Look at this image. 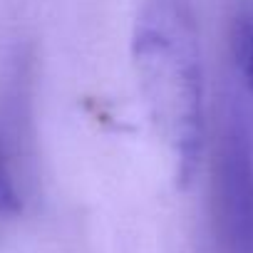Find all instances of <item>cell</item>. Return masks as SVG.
<instances>
[{"label": "cell", "instance_id": "4", "mask_svg": "<svg viewBox=\"0 0 253 253\" xmlns=\"http://www.w3.org/2000/svg\"><path fill=\"white\" fill-rule=\"evenodd\" d=\"M233 52H236V65L243 84L253 94V18L243 20L236 30L233 40Z\"/></svg>", "mask_w": 253, "mask_h": 253}, {"label": "cell", "instance_id": "3", "mask_svg": "<svg viewBox=\"0 0 253 253\" xmlns=\"http://www.w3.org/2000/svg\"><path fill=\"white\" fill-rule=\"evenodd\" d=\"M20 213H23V194L18 189L5 137L0 132V218H15Z\"/></svg>", "mask_w": 253, "mask_h": 253}, {"label": "cell", "instance_id": "2", "mask_svg": "<svg viewBox=\"0 0 253 253\" xmlns=\"http://www.w3.org/2000/svg\"><path fill=\"white\" fill-rule=\"evenodd\" d=\"M213 218L223 253H253V139L241 117L226 122L216 147Z\"/></svg>", "mask_w": 253, "mask_h": 253}, {"label": "cell", "instance_id": "1", "mask_svg": "<svg viewBox=\"0 0 253 253\" xmlns=\"http://www.w3.org/2000/svg\"><path fill=\"white\" fill-rule=\"evenodd\" d=\"M132 65L149 124L184 189L199 171L206 139L204 62L186 0H144L132 33Z\"/></svg>", "mask_w": 253, "mask_h": 253}]
</instances>
